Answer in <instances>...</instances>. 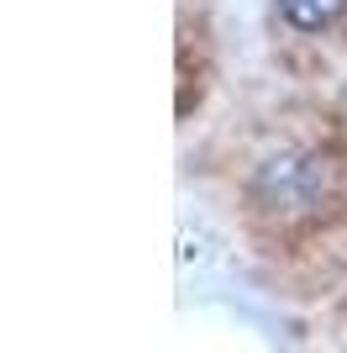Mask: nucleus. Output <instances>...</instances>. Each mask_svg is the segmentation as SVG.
I'll list each match as a JSON object with an SVG mask.
<instances>
[{
  "label": "nucleus",
  "instance_id": "obj_1",
  "mask_svg": "<svg viewBox=\"0 0 347 353\" xmlns=\"http://www.w3.org/2000/svg\"><path fill=\"white\" fill-rule=\"evenodd\" d=\"M247 206L269 227H316L342 201V163L311 137H284L247 169Z\"/></svg>",
  "mask_w": 347,
  "mask_h": 353
},
{
  "label": "nucleus",
  "instance_id": "obj_2",
  "mask_svg": "<svg viewBox=\"0 0 347 353\" xmlns=\"http://www.w3.org/2000/svg\"><path fill=\"white\" fill-rule=\"evenodd\" d=\"M274 11H279V21H284L289 32H326V27H337L347 16V0H274Z\"/></svg>",
  "mask_w": 347,
  "mask_h": 353
}]
</instances>
